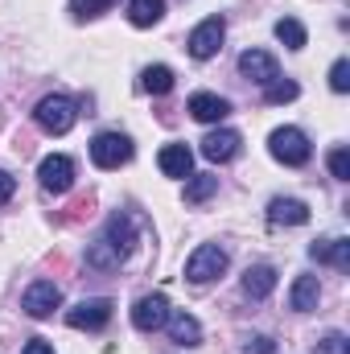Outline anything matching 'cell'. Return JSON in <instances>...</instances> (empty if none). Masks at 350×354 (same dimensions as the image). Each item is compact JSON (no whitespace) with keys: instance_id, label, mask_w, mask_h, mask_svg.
<instances>
[{"instance_id":"cell-1","label":"cell","mask_w":350,"mask_h":354,"mask_svg":"<svg viewBox=\"0 0 350 354\" xmlns=\"http://www.w3.org/2000/svg\"><path fill=\"white\" fill-rule=\"evenodd\" d=\"M75 103L66 99V95H46L37 107H33V120L50 132V136H62V132H71L75 128Z\"/></svg>"},{"instance_id":"cell-2","label":"cell","mask_w":350,"mask_h":354,"mask_svg":"<svg viewBox=\"0 0 350 354\" xmlns=\"http://www.w3.org/2000/svg\"><path fill=\"white\" fill-rule=\"evenodd\" d=\"M91 161H95L99 169H120V165L132 161V140H128L124 132H99V136L91 140Z\"/></svg>"},{"instance_id":"cell-3","label":"cell","mask_w":350,"mask_h":354,"mask_svg":"<svg viewBox=\"0 0 350 354\" xmlns=\"http://www.w3.org/2000/svg\"><path fill=\"white\" fill-rule=\"evenodd\" d=\"M223 272H227V252L214 248V243H202V248L185 260V280H190V284H210V280H219Z\"/></svg>"},{"instance_id":"cell-4","label":"cell","mask_w":350,"mask_h":354,"mask_svg":"<svg viewBox=\"0 0 350 354\" xmlns=\"http://www.w3.org/2000/svg\"><path fill=\"white\" fill-rule=\"evenodd\" d=\"M268 149H272V157L276 161H284V165H305L309 161V136L301 132V128H276L272 132V140H268Z\"/></svg>"},{"instance_id":"cell-5","label":"cell","mask_w":350,"mask_h":354,"mask_svg":"<svg viewBox=\"0 0 350 354\" xmlns=\"http://www.w3.org/2000/svg\"><path fill=\"white\" fill-rule=\"evenodd\" d=\"M103 243H107V248L116 252V260L124 264V260L132 256V248H136V214H128V210H116V214L107 218Z\"/></svg>"},{"instance_id":"cell-6","label":"cell","mask_w":350,"mask_h":354,"mask_svg":"<svg viewBox=\"0 0 350 354\" xmlns=\"http://www.w3.org/2000/svg\"><path fill=\"white\" fill-rule=\"evenodd\" d=\"M223 37H227V21H223V17H206V21L190 33V54H194L198 62H206V58H214V54L223 50Z\"/></svg>"},{"instance_id":"cell-7","label":"cell","mask_w":350,"mask_h":354,"mask_svg":"<svg viewBox=\"0 0 350 354\" xmlns=\"http://www.w3.org/2000/svg\"><path fill=\"white\" fill-rule=\"evenodd\" d=\"M62 305V288L54 284V280H33L29 288H25V297H21V309L29 313V317H50L54 309Z\"/></svg>"},{"instance_id":"cell-8","label":"cell","mask_w":350,"mask_h":354,"mask_svg":"<svg viewBox=\"0 0 350 354\" xmlns=\"http://www.w3.org/2000/svg\"><path fill=\"white\" fill-rule=\"evenodd\" d=\"M107 322H111V301L107 297H91V301H79L75 309H66L71 330H103Z\"/></svg>"},{"instance_id":"cell-9","label":"cell","mask_w":350,"mask_h":354,"mask_svg":"<svg viewBox=\"0 0 350 354\" xmlns=\"http://www.w3.org/2000/svg\"><path fill=\"white\" fill-rule=\"evenodd\" d=\"M165 322H169V301H165L161 292L140 297V301L132 305V326H136L140 334H153V330H161Z\"/></svg>"},{"instance_id":"cell-10","label":"cell","mask_w":350,"mask_h":354,"mask_svg":"<svg viewBox=\"0 0 350 354\" xmlns=\"http://www.w3.org/2000/svg\"><path fill=\"white\" fill-rule=\"evenodd\" d=\"M37 177H42V189L50 194H66L75 185V161L71 157H46L37 165Z\"/></svg>"},{"instance_id":"cell-11","label":"cell","mask_w":350,"mask_h":354,"mask_svg":"<svg viewBox=\"0 0 350 354\" xmlns=\"http://www.w3.org/2000/svg\"><path fill=\"white\" fill-rule=\"evenodd\" d=\"M239 75H243V79H252V83H260V87H268L272 79H280L276 58H272V54H264V50H243V54H239Z\"/></svg>"},{"instance_id":"cell-12","label":"cell","mask_w":350,"mask_h":354,"mask_svg":"<svg viewBox=\"0 0 350 354\" xmlns=\"http://www.w3.org/2000/svg\"><path fill=\"white\" fill-rule=\"evenodd\" d=\"M190 115H194L198 124H219V120H227V115H231V103H227L223 95L198 91V95L190 99Z\"/></svg>"},{"instance_id":"cell-13","label":"cell","mask_w":350,"mask_h":354,"mask_svg":"<svg viewBox=\"0 0 350 354\" xmlns=\"http://www.w3.org/2000/svg\"><path fill=\"white\" fill-rule=\"evenodd\" d=\"M235 153H239V132H231V128H219V132H210V136L202 140V157L214 161V165L231 161Z\"/></svg>"},{"instance_id":"cell-14","label":"cell","mask_w":350,"mask_h":354,"mask_svg":"<svg viewBox=\"0 0 350 354\" xmlns=\"http://www.w3.org/2000/svg\"><path fill=\"white\" fill-rule=\"evenodd\" d=\"M268 223H276V227H305L309 223V206L297 202V198H272Z\"/></svg>"},{"instance_id":"cell-15","label":"cell","mask_w":350,"mask_h":354,"mask_svg":"<svg viewBox=\"0 0 350 354\" xmlns=\"http://www.w3.org/2000/svg\"><path fill=\"white\" fill-rule=\"evenodd\" d=\"M309 256H313V260H326V264H334V268L347 272L350 268V239H317V243L309 248Z\"/></svg>"},{"instance_id":"cell-16","label":"cell","mask_w":350,"mask_h":354,"mask_svg":"<svg viewBox=\"0 0 350 354\" xmlns=\"http://www.w3.org/2000/svg\"><path fill=\"white\" fill-rule=\"evenodd\" d=\"M317 297H322L317 276H297V284H293V292H288V305H293L297 313H309V309H317Z\"/></svg>"},{"instance_id":"cell-17","label":"cell","mask_w":350,"mask_h":354,"mask_svg":"<svg viewBox=\"0 0 350 354\" xmlns=\"http://www.w3.org/2000/svg\"><path fill=\"white\" fill-rule=\"evenodd\" d=\"M169 338H174L177 346H198L202 342V326H198V317H190V313H169Z\"/></svg>"},{"instance_id":"cell-18","label":"cell","mask_w":350,"mask_h":354,"mask_svg":"<svg viewBox=\"0 0 350 354\" xmlns=\"http://www.w3.org/2000/svg\"><path fill=\"white\" fill-rule=\"evenodd\" d=\"M194 169V153L185 145H165L161 149V174L165 177H190Z\"/></svg>"},{"instance_id":"cell-19","label":"cell","mask_w":350,"mask_h":354,"mask_svg":"<svg viewBox=\"0 0 350 354\" xmlns=\"http://www.w3.org/2000/svg\"><path fill=\"white\" fill-rule=\"evenodd\" d=\"M272 288H276V272H272L268 264H256V268L243 272V292H248L252 301H264Z\"/></svg>"},{"instance_id":"cell-20","label":"cell","mask_w":350,"mask_h":354,"mask_svg":"<svg viewBox=\"0 0 350 354\" xmlns=\"http://www.w3.org/2000/svg\"><path fill=\"white\" fill-rule=\"evenodd\" d=\"M165 17V0H132L128 4V21L136 25V29H149V25H157Z\"/></svg>"},{"instance_id":"cell-21","label":"cell","mask_w":350,"mask_h":354,"mask_svg":"<svg viewBox=\"0 0 350 354\" xmlns=\"http://www.w3.org/2000/svg\"><path fill=\"white\" fill-rule=\"evenodd\" d=\"M140 91H149V95H169V91H174V71H169V66H149V71L140 75Z\"/></svg>"},{"instance_id":"cell-22","label":"cell","mask_w":350,"mask_h":354,"mask_svg":"<svg viewBox=\"0 0 350 354\" xmlns=\"http://www.w3.org/2000/svg\"><path fill=\"white\" fill-rule=\"evenodd\" d=\"M276 37H280L288 50H301V46H305V25H301L297 17H280V21H276Z\"/></svg>"},{"instance_id":"cell-23","label":"cell","mask_w":350,"mask_h":354,"mask_svg":"<svg viewBox=\"0 0 350 354\" xmlns=\"http://www.w3.org/2000/svg\"><path fill=\"white\" fill-rule=\"evenodd\" d=\"M214 189H219V177H210V174L190 177V185H185V202H206Z\"/></svg>"},{"instance_id":"cell-24","label":"cell","mask_w":350,"mask_h":354,"mask_svg":"<svg viewBox=\"0 0 350 354\" xmlns=\"http://www.w3.org/2000/svg\"><path fill=\"white\" fill-rule=\"evenodd\" d=\"M293 99H297V83H288V79H272L264 87V103H293Z\"/></svg>"},{"instance_id":"cell-25","label":"cell","mask_w":350,"mask_h":354,"mask_svg":"<svg viewBox=\"0 0 350 354\" xmlns=\"http://www.w3.org/2000/svg\"><path fill=\"white\" fill-rule=\"evenodd\" d=\"M317 354H350V338L342 330H330V334L317 342Z\"/></svg>"},{"instance_id":"cell-26","label":"cell","mask_w":350,"mask_h":354,"mask_svg":"<svg viewBox=\"0 0 350 354\" xmlns=\"http://www.w3.org/2000/svg\"><path fill=\"white\" fill-rule=\"evenodd\" d=\"M103 8H111V0H71V12L83 17V21H87V17H99Z\"/></svg>"},{"instance_id":"cell-27","label":"cell","mask_w":350,"mask_h":354,"mask_svg":"<svg viewBox=\"0 0 350 354\" xmlns=\"http://www.w3.org/2000/svg\"><path fill=\"white\" fill-rule=\"evenodd\" d=\"M330 87L338 91V95L350 91V62H347V58H338V62L330 66Z\"/></svg>"},{"instance_id":"cell-28","label":"cell","mask_w":350,"mask_h":354,"mask_svg":"<svg viewBox=\"0 0 350 354\" xmlns=\"http://www.w3.org/2000/svg\"><path fill=\"white\" fill-rule=\"evenodd\" d=\"M330 174L338 177V181H350V153L347 149H334L330 153Z\"/></svg>"},{"instance_id":"cell-29","label":"cell","mask_w":350,"mask_h":354,"mask_svg":"<svg viewBox=\"0 0 350 354\" xmlns=\"http://www.w3.org/2000/svg\"><path fill=\"white\" fill-rule=\"evenodd\" d=\"M243 354H276V342H272V338H264V334H256V338H248Z\"/></svg>"},{"instance_id":"cell-30","label":"cell","mask_w":350,"mask_h":354,"mask_svg":"<svg viewBox=\"0 0 350 354\" xmlns=\"http://www.w3.org/2000/svg\"><path fill=\"white\" fill-rule=\"evenodd\" d=\"M12 189H17V177L8 174V169H0V206L12 198Z\"/></svg>"},{"instance_id":"cell-31","label":"cell","mask_w":350,"mask_h":354,"mask_svg":"<svg viewBox=\"0 0 350 354\" xmlns=\"http://www.w3.org/2000/svg\"><path fill=\"white\" fill-rule=\"evenodd\" d=\"M21 354H54V346L50 342H42V338H33V342H25V351Z\"/></svg>"}]
</instances>
